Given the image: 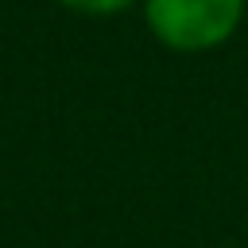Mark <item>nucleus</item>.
Segmentation results:
<instances>
[{
    "label": "nucleus",
    "mask_w": 248,
    "mask_h": 248,
    "mask_svg": "<svg viewBox=\"0 0 248 248\" xmlns=\"http://www.w3.org/2000/svg\"><path fill=\"white\" fill-rule=\"evenodd\" d=\"M143 19L163 46L202 54L240 27L244 0H143Z\"/></svg>",
    "instance_id": "1"
},
{
    "label": "nucleus",
    "mask_w": 248,
    "mask_h": 248,
    "mask_svg": "<svg viewBox=\"0 0 248 248\" xmlns=\"http://www.w3.org/2000/svg\"><path fill=\"white\" fill-rule=\"evenodd\" d=\"M62 4L74 8V12H85V16H112V12L132 8L136 0H62Z\"/></svg>",
    "instance_id": "2"
}]
</instances>
